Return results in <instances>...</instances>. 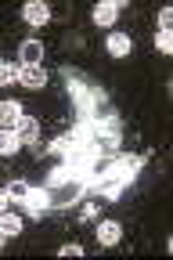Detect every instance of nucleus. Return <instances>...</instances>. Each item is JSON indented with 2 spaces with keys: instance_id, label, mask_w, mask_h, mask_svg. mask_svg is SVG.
Instances as JSON below:
<instances>
[{
  "instance_id": "f257e3e1",
  "label": "nucleus",
  "mask_w": 173,
  "mask_h": 260,
  "mask_svg": "<svg viewBox=\"0 0 173 260\" xmlns=\"http://www.w3.org/2000/svg\"><path fill=\"white\" fill-rule=\"evenodd\" d=\"M11 130L22 138V145H37V141H40V119H37V116H25V112H22V116L11 123Z\"/></svg>"
},
{
  "instance_id": "f03ea898",
  "label": "nucleus",
  "mask_w": 173,
  "mask_h": 260,
  "mask_svg": "<svg viewBox=\"0 0 173 260\" xmlns=\"http://www.w3.org/2000/svg\"><path fill=\"white\" fill-rule=\"evenodd\" d=\"M119 15H123V4H116V0H101V4H94V22L101 29H112Z\"/></svg>"
},
{
  "instance_id": "7ed1b4c3",
  "label": "nucleus",
  "mask_w": 173,
  "mask_h": 260,
  "mask_svg": "<svg viewBox=\"0 0 173 260\" xmlns=\"http://www.w3.org/2000/svg\"><path fill=\"white\" fill-rule=\"evenodd\" d=\"M97 242L105 246V249L119 246V242H123V224H119V220H101V224H97Z\"/></svg>"
},
{
  "instance_id": "20e7f679",
  "label": "nucleus",
  "mask_w": 173,
  "mask_h": 260,
  "mask_svg": "<svg viewBox=\"0 0 173 260\" xmlns=\"http://www.w3.org/2000/svg\"><path fill=\"white\" fill-rule=\"evenodd\" d=\"M18 83H22L25 90H44V87H47V73L40 69V65H22Z\"/></svg>"
},
{
  "instance_id": "39448f33",
  "label": "nucleus",
  "mask_w": 173,
  "mask_h": 260,
  "mask_svg": "<svg viewBox=\"0 0 173 260\" xmlns=\"http://www.w3.org/2000/svg\"><path fill=\"white\" fill-rule=\"evenodd\" d=\"M22 18L29 25H47L51 22V4H44V0H29V4L22 8Z\"/></svg>"
},
{
  "instance_id": "423d86ee",
  "label": "nucleus",
  "mask_w": 173,
  "mask_h": 260,
  "mask_svg": "<svg viewBox=\"0 0 173 260\" xmlns=\"http://www.w3.org/2000/svg\"><path fill=\"white\" fill-rule=\"evenodd\" d=\"M44 61V44L40 40H22L18 44V65H40Z\"/></svg>"
},
{
  "instance_id": "0eeeda50",
  "label": "nucleus",
  "mask_w": 173,
  "mask_h": 260,
  "mask_svg": "<svg viewBox=\"0 0 173 260\" xmlns=\"http://www.w3.org/2000/svg\"><path fill=\"white\" fill-rule=\"evenodd\" d=\"M25 210H29V217H44V213L51 210L47 188H32V191H29V199H25Z\"/></svg>"
},
{
  "instance_id": "6e6552de",
  "label": "nucleus",
  "mask_w": 173,
  "mask_h": 260,
  "mask_svg": "<svg viewBox=\"0 0 173 260\" xmlns=\"http://www.w3.org/2000/svg\"><path fill=\"white\" fill-rule=\"evenodd\" d=\"M18 152H22V138L15 134L11 126H0V155L11 159V155H18Z\"/></svg>"
},
{
  "instance_id": "1a4fd4ad",
  "label": "nucleus",
  "mask_w": 173,
  "mask_h": 260,
  "mask_svg": "<svg viewBox=\"0 0 173 260\" xmlns=\"http://www.w3.org/2000/svg\"><path fill=\"white\" fill-rule=\"evenodd\" d=\"M105 47H109L112 58H126L130 47H133V40L126 37V32H116V29H112V32H109V40H105Z\"/></svg>"
},
{
  "instance_id": "9d476101",
  "label": "nucleus",
  "mask_w": 173,
  "mask_h": 260,
  "mask_svg": "<svg viewBox=\"0 0 173 260\" xmlns=\"http://www.w3.org/2000/svg\"><path fill=\"white\" fill-rule=\"evenodd\" d=\"M22 228H25V220H22V217H15V213H0V232H4V239L22 235Z\"/></svg>"
},
{
  "instance_id": "9b49d317",
  "label": "nucleus",
  "mask_w": 173,
  "mask_h": 260,
  "mask_svg": "<svg viewBox=\"0 0 173 260\" xmlns=\"http://www.w3.org/2000/svg\"><path fill=\"white\" fill-rule=\"evenodd\" d=\"M18 116H22V105L18 102H0V126H11Z\"/></svg>"
},
{
  "instance_id": "f8f14e48",
  "label": "nucleus",
  "mask_w": 173,
  "mask_h": 260,
  "mask_svg": "<svg viewBox=\"0 0 173 260\" xmlns=\"http://www.w3.org/2000/svg\"><path fill=\"white\" fill-rule=\"evenodd\" d=\"M18 73H22V65H18V61H0V87L18 83Z\"/></svg>"
},
{
  "instance_id": "ddd939ff",
  "label": "nucleus",
  "mask_w": 173,
  "mask_h": 260,
  "mask_svg": "<svg viewBox=\"0 0 173 260\" xmlns=\"http://www.w3.org/2000/svg\"><path fill=\"white\" fill-rule=\"evenodd\" d=\"M29 191H32V188H29L25 181H11V184H8V199H11V203H22V206H25Z\"/></svg>"
},
{
  "instance_id": "4468645a",
  "label": "nucleus",
  "mask_w": 173,
  "mask_h": 260,
  "mask_svg": "<svg viewBox=\"0 0 173 260\" xmlns=\"http://www.w3.org/2000/svg\"><path fill=\"white\" fill-rule=\"evenodd\" d=\"M101 213V199H80V220H94Z\"/></svg>"
},
{
  "instance_id": "2eb2a0df",
  "label": "nucleus",
  "mask_w": 173,
  "mask_h": 260,
  "mask_svg": "<svg viewBox=\"0 0 173 260\" xmlns=\"http://www.w3.org/2000/svg\"><path fill=\"white\" fill-rule=\"evenodd\" d=\"M155 47H159L162 54L173 51V32H169V29H159V32H155Z\"/></svg>"
},
{
  "instance_id": "dca6fc26",
  "label": "nucleus",
  "mask_w": 173,
  "mask_h": 260,
  "mask_svg": "<svg viewBox=\"0 0 173 260\" xmlns=\"http://www.w3.org/2000/svg\"><path fill=\"white\" fill-rule=\"evenodd\" d=\"M58 253L61 256H83V246L80 242H65V246H58Z\"/></svg>"
},
{
  "instance_id": "f3484780",
  "label": "nucleus",
  "mask_w": 173,
  "mask_h": 260,
  "mask_svg": "<svg viewBox=\"0 0 173 260\" xmlns=\"http://www.w3.org/2000/svg\"><path fill=\"white\" fill-rule=\"evenodd\" d=\"M159 29H169L173 32V8H162L159 11Z\"/></svg>"
},
{
  "instance_id": "a211bd4d",
  "label": "nucleus",
  "mask_w": 173,
  "mask_h": 260,
  "mask_svg": "<svg viewBox=\"0 0 173 260\" xmlns=\"http://www.w3.org/2000/svg\"><path fill=\"white\" fill-rule=\"evenodd\" d=\"M8 206H11V199H8V188H0V213H8Z\"/></svg>"
},
{
  "instance_id": "6ab92c4d",
  "label": "nucleus",
  "mask_w": 173,
  "mask_h": 260,
  "mask_svg": "<svg viewBox=\"0 0 173 260\" xmlns=\"http://www.w3.org/2000/svg\"><path fill=\"white\" fill-rule=\"evenodd\" d=\"M0 249H4V232H0Z\"/></svg>"
},
{
  "instance_id": "aec40b11",
  "label": "nucleus",
  "mask_w": 173,
  "mask_h": 260,
  "mask_svg": "<svg viewBox=\"0 0 173 260\" xmlns=\"http://www.w3.org/2000/svg\"><path fill=\"white\" fill-rule=\"evenodd\" d=\"M0 61H4V58H0Z\"/></svg>"
}]
</instances>
